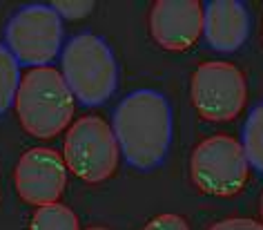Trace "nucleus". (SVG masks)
I'll return each mask as SVG.
<instances>
[{
    "mask_svg": "<svg viewBox=\"0 0 263 230\" xmlns=\"http://www.w3.org/2000/svg\"><path fill=\"white\" fill-rule=\"evenodd\" d=\"M114 134L127 163L139 170L156 168L172 143V110L167 98L154 90L132 92L114 112Z\"/></svg>",
    "mask_w": 263,
    "mask_h": 230,
    "instance_id": "1",
    "label": "nucleus"
},
{
    "mask_svg": "<svg viewBox=\"0 0 263 230\" xmlns=\"http://www.w3.org/2000/svg\"><path fill=\"white\" fill-rule=\"evenodd\" d=\"M14 105L25 132L36 139H54L58 132L69 128L76 98L63 72L49 65L25 72Z\"/></svg>",
    "mask_w": 263,
    "mask_h": 230,
    "instance_id": "2",
    "label": "nucleus"
},
{
    "mask_svg": "<svg viewBox=\"0 0 263 230\" xmlns=\"http://www.w3.org/2000/svg\"><path fill=\"white\" fill-rule=\"evenodd\" d=\"M61 67L71 94L81 105L94 108L116 92L118 67L114 54L103 38L89 31L74 36L65 45Z\"/></svg>",
    "mask_w": 263,
    "mask_h": 230,
    "instance_id": "3",
    "label": "nucleus"
},
{
    "mask_svg": "<svg viewBox=\"0 0 263 230\" xmlns=\"http://www.w3.org/2000/svg\"><path fill=\"white\" fill-rule=\"evenodd\" d=\"M121 146L114 130L101 116H83L67 130L63 159L67 170L87 183L109 179L118 168Z\"/></svg>",
    "mask_w": 263,
    "mask_h": 230,
    "instance_id": "4",
    "label": "nucleus"
},
{
    "mask_svg": "<svg viewBox=\"0 0 263 230\" xmlns=\"http://www.w3.org/2000/svg\"><path fill=\"white\" fill-rule=\"evenodd\" d=\"M190 172L201 192L210 197H232L246 186L250 161L239 141L228 134H216L194 148Z\"/></svg>",
    "mask_w": 263,
    "mask_h": 230,
    "instance_id": "5",
    "label": "nucleus"
},
{
    "mask_svg": "<svg viewBox=\"0 0 263 230\" xmlns=\"http://www.w3.org/2000/svg\"><path fill=\"white\" fill-rule=\"evenodd\" d=\"M5 38L18 63L49 67L63 47V21L51 5H29L11 16Z\"/></svg>",
    "mask_w": 263,
    "mask_h": 230,
    "instance_id": "6",
    "label": "nucleus"
},
{
    "mask_svg": "<svg viewBox=\"0 0 263 230\" xmlns=\"http://www.w3.org/2000/svg\"><path fill=\"white\" fill-rule=\"evenodd\" d=\"M192 103L201 119L232 121L246 105V78L232 63L210 61L203 63L192 76Z\"/></svg>",
    "mask_w": 263,
    "mask_h": 230,
    "instance_id": "7",
    "label": "nucleus"
},
{
    "mask_svg": "<svg viewBox=\"0 0 263 230\" xmlns=\"http://www.w3.org/2000/svg\"><path fill=\"white\" fill-rule=\"evenodd\" d=\"M14 183L25 203L51 206L58 203L67 186V163L51 148H31L18 161Z\"/></svg>",
    "mask_w": 263,
    "mask_h": 230,
    "instance_id": "8",
    "label": "nucleus"
},
{
    "mask_svg": "<svg viewBox=\"0 0 263 230\" xmlns=\"http://www.w3.org/2000/svg\"><path fill=\"white\" fill-rule=\"evenodd\" d=\"M205 9L196 0H159L149 14L154 41L170 51H185L199 41Z\"/></svg>",
    "mask_w": 263,
    "mask_h": 230,
    "instance_id": "9",
    "label": "nucleus"
},
{
    "mask_svg": "<svg viewBox=\"0 0 263 230\" xmlns=\"http://www.w3.org/2000/svg\"><path fill=\"white\" fill-rule=\"evenodd\" d=\"M203 34L210 47L223 54L236 51L250 34V14L236 0H212L205 5Z\"/></svg>",
    "mask_w": 263,
    "mask_h": 230,
    "instance_id": "10",
    "label": "nucleus"
},
{
    "mask_svg": "<svg viewBox=\"0 0 263 230\" xmlns=\"http://www.w3.org/2000/svg\"><path fill=\"white\" fill-rule=\"evenodd\" d=\"M21 78V63L16 61L7 45L0 43V114L16 103Z\"/></svg>",
    "mask_w": 263,
    "mask_h": 230,
    "instance_id": "11",
    "label": "nucleus"
},
{
    "mask_svg": "<svg viewBox=\"0 0 263 230\" xmlns=\"http://www.w3.org/2000/svg\"><path fill=\"white\" fill-rule=\"evenodd\" d=\"M243 150L256 172L263 174V103L250 112L246 126H243Z\"/></svg>",
    "mask_w": 263,
    "mask_h": 230,
    "instance_id": "12",
    "label": "nucleus"
},
{
    "mask_svg": "<svg viewBox=\"0 0 263 230\" xmlns=\"http://www.w3.org/2000/svg\"><path fill=\"white\" fill-rule=\"evenodd\" d=\"M29 230H78V217L63 203H51V206L36 208Z\"/></svg>",
    "mask_w": 263,
    "mask_h": 230,
    "instance_id": "13",
    "label": "nucleus"
},
{
    "mask_svg": "<svg viewBox=\"0 0 263 230\" xmlns=\"http://www.w3.org/2000/svg\"><path fill=\"white\" fill-rule=\"evenodd\" d=\"M51 7L56 9V14L61 18H85L87 14H91L94 11L96 5L91 3V0H58V3H54Z\"/></svg>",
    "mask_w": 263,
    "mask_h": 230,
    "instance_id": "14",
    "label": "nucleus"
},
{
    "mask_svg": "<svg viewBox=\"0 0 263 230\" xmlns=\"http://www.w3.org/2000/svg\"><path fill=\"white\" fill-rule=\"evenodd\" d=\"M143 230H190V226L179 215H159L152 221H147Z\"/></svg>",
    "mask_w": 263,
    "mask_h": 230,
    "instance_id": "15",
    "label": "nucleus"
},
{
    "mask_svg": "<svg viewBox=\"0 0 263 230\" xmlns=\"http://www.w3.org/2000/svg\"><path fill=\"white\" fill-rule=\"evenodd\" d=\"M210 230H263V223L252 219H223Z\"/></svg>",
    "mask_w": 263,
    "mask_h": 230,
    "instance_id": "16",
    "label": "nucleus"
},
{
    "mask_svg": "<svg viewBox=\"0 0 263 230\" xmlns=\"http://www.w3.org/2000/svg\"><path fill=\"white\" fill-rule=\"evenodd\" d=\"M87 230H107V228H101V226H94V228H87Z\"/></svg>",
    "mask_w": 263,
    "mask_h": 230,
    "instance_id": "17",
    "label": "nucleus"
},
{
    "mask_svg": "<svg viewBox=\"0 0 263 230\" xmlns=\"http://www.w3.org/2000/svg\"><path fill=\"white\" fill-rule=\"evenodd\" d=\"M261 217H263V194H261Z\"/></svg>",
    "mask_w": 263,
    "mask_h": 230,
    "instance_id": "18",
    "label": "nucleus"
}]
</instances>
